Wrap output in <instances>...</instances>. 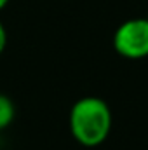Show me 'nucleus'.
<instances>
[{
    "label": "nucleus",
    "mask_w": 148,
    "mask_h": 150,
    "mask_svg": "<svg viewBox=\"0 0 148 150\" xmlns=\"http://www.w3.org/2000/svg\"><path fill=\"white\" fill-rule=\"evenodd\" d=\"M113 117L108 103L98 96L77 100L70 110V131L77 143L87 149L99 147L108 138Z\"/></svg>",
    "instance_id": "1"
},
{
    "label": "nucleus",
    "mask_w": 148,
    "mask_h": 150,
    "mask_svg": "<svg viewBox=\"0 0 148 150\" xmlns=\"http://www.w3.org/2000/svg\"><path fill=\"white\" fill-rule=\"evenodd\" d=\"M113 49L125 59H141L148 56V18L124 21L113 33Z\"/></svg>",
    "instance_id": "2"
},
{
    "label": "nucleus",
    "mask_w": 148,
    "mask_h": 150,
    "mask_svg": "<svg viewBox=\"0 0 148 150\" xmlns=\"http://www.w3.org/2000/svg\"><path fill=\"white\" fill-rule=\"evenodd\" d=\"M14 115H16V107L12 100L0 93V131L11 126V122L14 120Z\"/></svg>",
    "instance_id": "3"
},
{
    "label": "nucleus",
    "mask_w": 148,
    "mask_h": 150,
    "mask_svg": "<svg viewBox=\"0 0 148 150\" xmlns=\"http://www.w3.org/2000/svg\"><path fill=\"white\" fill-rule=\"evenodd\" d=\"M5 45H7V30H5L4 23L0 21V54L5 51Z\"/></svg>",
    "instance_id": "4"
},
{
    "label": "nucleus",
    "mask_w": 148,
    "mask_h": 150,
    "mask_svg": "<svg viewBox=\"0 0 148 150\" xmlns=\"http://www.w3.org/2000/svg\"><path fill=\"white\" fill-rule=\"evenodd\" d=\"M7 4H9V0H0V11H4L7 7Z\"/></svg>",
    "instance_id": "5"
}]
</instances>
